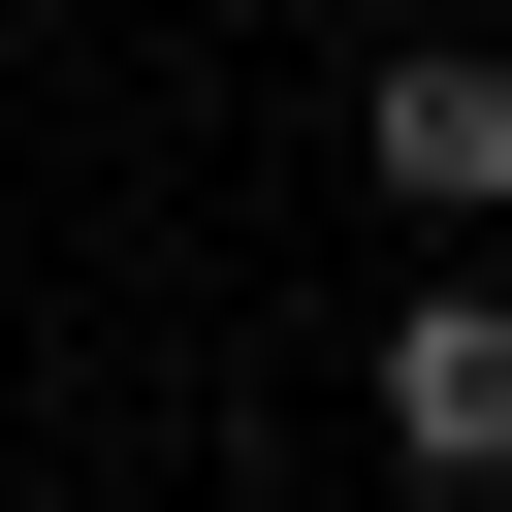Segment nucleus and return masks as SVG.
<instances>
[{
	"mask_svg": "<svg viewBox=\"0 0 512 512\" xmlns=\"http://www.w3.org/2000/svg\"><path fill=\"white\" fill-rule=\"evenodd\" d=\"M352 160H384L416 224H512V32H384V96H352Z\"/></svg>",
	"mask_w": 512,
	"mask_h": 512,
	"instance_id": "1",
	"label": "nucleus"
},
{
	"mask_svg": "<svg viewBox=\"0 0 512 512\" xmlns=\"http://www.w3.org/2000/svg\"><path fill=\"white\" fill-rule=\"evenodd\" d=\"M384 448H416L448 512L512 480V288H416V320H384Z\"/></svg>",
	"mask_w": 512,
	"mask_h": 512,
	"instance_id": "2",
	"label": "nucleus"
}]
</instances>
